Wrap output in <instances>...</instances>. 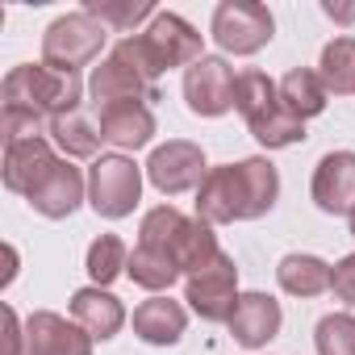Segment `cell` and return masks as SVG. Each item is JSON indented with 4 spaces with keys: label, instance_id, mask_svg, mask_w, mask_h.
Wrapping results in <instances>:
<instances>
[{
    "label": "cell",
    "instance_id": "6da1fadb",
    "mask_svg": "<svg viewBox=\"0 0 355 355\" xmlns=\"http://www.w3.org/2000/svg\"><path fill=\"white\" fill-rule=\"evenodd\" d=\"M280 197V175L268 159H243L226 167H209L205 184L197 189V218L205 226H230L272 214Z\"/></svg>",
    "mask_w": 355,
    "mask_h": 355
},
{
    "label": "cell",
    "instance_id": "7a4b0ae2",
    "mask_svg": "<svg viewBox=\"0 0 355 355\" xmlns=\"http://www.w3.org/2000/svg\"><path fill=\"white\" fill-rule=\"evenodd\" d=\"M234 109L243 113V121H247V130L255 134V142H263L268 150L305 142V121L284 109L280 84H272V80H268L263 71H255V67L239 71V80H234Z\"/></svg>",
    "mask_w": 355,
    "mask_h": 355
},
{
    "label": "cell",
    "instance_id": "3957f363",
    "mask_svg": "<svg viewBox=\"0 0 355 355\" xmlns=\"http://www.w3.org/2000/svg\"><path fill=\"white\" fill-rule=\"evenodd\" d=\"M125 46H130V55H134V63L142 67V76L155 84L163 71H171V67H193L197 59H205V38L180 17V13H155V21H150V30L146 34H130V38H121Z\"/></svg>",
    "mask_w": 355,
    "mask_h": 355
},
{
    "label": "cell",
    "instance_id": "277c9868",
    "mask_svg": "<svg viewBox=\"0 0 355 355\" xmlns=\"http://www.w3.org/2000/svg\"><path fill=\"white\" fill-rule=\"evenodd\" d=\"M138 243L142 247H155L163 255H171L180 263V272H197L205 268L222 247H218V234L214 226H205L201 218H184L175 205H159L142 218V230H138Z\"/></svg>",
    "mask_w": 355,
    "mask_h": 355
},
{
    "label": "cell",
    "instance_id": "5b68a950",
    "mask_svg": "<svg viewBox=\"0 0 355 355\" xmlns=\"http://www.w3.org/2000/svg\"><path fill=\"white\" fill-rule=\"evenodd\" d=\"M80 96H84L80 76L59 71L51 63H21L5 76V105L30 109L38 117H51V121L63 113H76Z\"/></svg>",
    "mask_w": 355,
    "mask_h": 355
},
{
    "label": "cell",
    "instance_id": "8992f818",
    "mask_svg": "<svg viewBox=\"0 0 355 355\" xmlns=\"http://www.w3.org/2000/svg\"><path fill=\"white\" fill-rule=\"evenodd\" d=\"M105 38H109V30H105L92 13H84V9H80V13H63V17H55V21L46 26V34H42V63L80 76V67H88V63L101 55Z\"/></svg>",
    "mask_w": 355,
    "mask_h": 355
},
{
    "label": "cell",
    "instance_id": "52a82bcc",
    "mask_svg": "<svg viewBox=\"0 0 355 355\" xmlns=\"http://www.w3.org/2000/svg\"><path fill=\"white\" fill-rule=\"evenodd\" d=\"M142 197V171L134 159L125 155H101L92 167H88V205L117 222V218H130L134 205Z\"/></svg>",
    "mask_w": 355,
    "mask_h": 355
},
{
    "label": "cell",
    "instance_id": "ba28073f",
    "mask_svg": "<svg viewBox=\"0 0 355 355\" xmlns=\"http://www.w3.org/2000/svg\"><path fill=\"white\" fill-rule=\"evenodd\" d=\"M184 301L205 322H230L239 305V268L226 251H218L205 268L184 276Z\"/></svg>",
    "mask_w": 355,
    "mask_h": 355
},
{
    "label": "cell",
    "instance_id": "9c48e42d",
    "mask_svg": "<svg viewBox=\"0 0 355 355\" xmlns=\"http://www.w3.org/2000/svg\"><path fill=\"white\" fill-rule=\"evenodd\" d=\"M276 21L268 13V5H255V0H226V5L214 9V42L226 55H255L272 42Z\"/></svg>",
    "mask_w": 355,
    "mask_h": 355
},
{
    "label": "cell",
    "instance_id": "30bf717a",
    "mask_svg": "<svg viewBox=\"0 0 355 355\" xmlns=\"http://www.w3.org/2000/svg\"><path fill=\"white\" fill-rule=\"evenodd\" d=\"M88 96L96 109H109V105H125V101H159V88L142 76V67L134 63V55L125 51V42H117L109 51V59L92 71L88 80Z\"/></svg>",
    "mask_w": 355,
    "mask_h": 355
},
{
    "label": "cell",
    "instance_id": "8fae6325",
    "mask_svg": "<svg viewBox=\"0 0 355 355\" xmlns=\"http://www.w3.org/2000/svg\"><path fill=\"white\" fill-rule=\"evenodd\" d=\"M146 175H150V184H155L163 197H180V193L205 184L209 167H205V155H201L197 142L171 138V142H163V146L150 150V159H146Z\"/></svg>",
    "mask_w": 355,
    "mask_h": 355
},
{
    "label": "cell",
    "instance_id": "7c38bea8",
    "mask_svg": "<svg viewBox=\"0 0 355 355\" xmlns=\"http://www.w3.org/2000/svg\"><path fill=\"white\" fill-rule=\"evenodd\" d=\"M234 67L218 55H205L197 59L189 71H184V101L197 117H222L234 109Z\"/></svg>",
    "mask_w": 355,
    "mask_h": 355
},
{
    "label": "cell",
    "instance_id": "4fadbf2b",
    "mask_svg": "<svg viewBox=\"0 0 355 355\" xmlns=\"http://www.w3.org/2000/svg\"><path fill=\"white\" fill-rule=\"evenodd\" d=\"M313 205L330 218L355 209V150H330L313 167Z\"/></svg>",
    "mask_w": 355,
    "mask_h": 355
},
{
    "label": "cell",
    "instance_id": "5bb4252c",
    "mask_svg": "<svg viewBox=\"0 0 355 355\" xmlns=\"http://www.w3.org/2000/svg\"><path fill=\"white\" fill-rule=\"evenodd\" d=\"M26 347L30 355H92V334L63 313L38 309L26 318Z\"/></svg>",
    "mask_w": 355,
    "mask_h": 355
},
{
    "label": "cell",
    "instance_id": "9a60e30c",
    "mask_svg": "<svg viewBox=\"0 0 355 355\" xmlns=\"http://www.w3.org/2000/svg\"><path fill=\"white\" fill-rule=\"evenodd\" d=\"M55 150L46 138H21V142H5V189L9 193H21L30 197L38 184H42V175L55 167Z\"/></svg>",
    "mask_w": 355,
    "mask_h": 355
},
{
    "label": "cell",
    "instance_id": "2e32d148",
    "mask_svg": "<svg viewBox=\"0 0 355 355\" xmlns=\"http://www.w3.org/2000/svg\"><path fill=\"white\" fill-rule=\"evenodd\" d=\"M42 218H71L76 209H80V201H84V175H80V167H71L67 159H59L46 175H42V184L26 197Z\"/></svg>",
    "mask_w": 355,
    "mask_h": 355
},
{
    "label": "cell",
    "instance_id": "e0dca14e",
    "mask_svg": "<svg viewBox=\"0 0 355 355\" xmlns=\"http://www.w3.org/2000/svg\"><path fill=\"white\" fill-rule=\"evenodd\" d=\"M280 301L268 297V293H243L239 305H234V318H230V334L243 343V347H268L276 334H280Z\"/></svg>",
    "mask_w": 355,
    "mask_h": 355
},
{
    "label": "cell",
    "instance_id": "ac0fdd59",
    "mask_svg": "<svg viewBox=\"0 0 355 355\" xmlns=\"http://www.w3.org/2000/svg\"><path fill=\"white\" fill-rule=\"evenodd\" d=\"M189 326V309L171 297H150L134 309V334L150 347H175L184 338Z\"/></svg>",
    "mask_w": 355,
    "mask_h": 355
},
{
    "label": "cell",
    "instance_id": "d6986e66",
    "mask_svg": "<svg viewBox=\"0 0 355 355\" xmlns=\"http://www.w3.org/2000/svg\"><path fill=\"white\" fill-rule=\"evenodd\" d=\"M101 138L121 150H138L155 138V113L142 101L109 105V109H101Z\"/></svg>",
    "mask_w": 355,
    "mask_h": 355
},
{
    "label": "cell",
    "instance_id": "ffe728a7",
    "mask_svg": "<svg viewBox=\"0 0 355 355\" xmlns=\"http://www.w3.org/2000/svg\"><path fill=\"white\" fill-rule=\"evenodd\" d=\"M71 318L92 334V338H113L121 326H125V309H121V301L109 293V288H101V284H92V288H76L71 293Z\"/></svg>",
    "mask_w": 355,
    "mask_h": 355
},
{
    "label": "cell",
    "instance_id": "44dd1931",
    "mask_svg": "<svg viewBox=\"0 0 355 355\" xmlns=\"http://www.w3.org/2000/svg\"><path fill=\"white\" fill-rule=\"evenodd\" d=\"M330 263L318 255H284L276 268V280L288 297H322L330 288Z\"/></svg>",
    "mask_w": 355,
    "mask_h": 355
},
{
    "label": "cell",
    "instance_id": "7402d4cb",
    "mask_svg": "<svg viewBox=\"0 0 355 355\" xmlns=\"http://www.w3.org/2000/svg\"><path fill=\"white\" fill-rule=\"evenodd\" d=\"M326 84H322V76L318 71H309V67H293L284 80H280V101H284V109L293 113V117H301V121H309V117H318L322 109H326Z\"/></svg>",
    "mask_w": 355,
    "mask_h": 355
},
{
    "label": "cell",
    "instance_id": "603a6c76",
    "mask_svg": "<svg viewBox=\"0 0 355 355\" xmlns=\"http://www.w3.org/2000/svg\"><path fill=\"white\" fill-rule=\"evenodd\" d=\"M125 276H130L138 288H146V293H163V288H171L175 280H180L184 272H180V263H175L171 255H163V251L138 243V247L130 251V268H125Z\"/></svg>",
    "mask_w": 355,
    "mask_h": 355
},
{
    "label": "cell",
    "instance_id": "cb8c5ba5",
    "mask_svg": "<svg viewBox=\"0 0 355 355\" xmlns=\"http://www.w3.org/2000/svg\"><path fill=\"white\" fill-rule=\"evenodd\" d=\"M46 134L55 138V146H59L67 159H88V155H96V146L105 142V138H101V125H92L84 113H63V117H55V121L46 125Z\"/></svg>",
    "mask_w": 355,
    "mask_h": 355
},
{
    "label": "cell",
    "instance_id": "d4e9b609",
    "mask_svg": "<svg viewBox=\"0 0 355 355\" xmlns=\"http://www.w3.org/2000/svg\"><path fill=\"white\" fill-rule=\"evenodd\" d=\"M318 76H322L326 92L351 96V92H355V38H334V42H326V46H322Z\"/></svg>",
    "mask_w": 355,
    "mask_h": 355
},
{
    "label": "cell",
    "instance_id": "484cf974",
    "mask_svg": "<svg viewBox=\"0 0 355 355\" xmlns=\"http://www.w3.org/2000/svg\"><path fill=\"white\" fill-rule=\"evenodd\" d=\"M130 268V247L117 239V234H101L92 247H88V276H92V284H113L121 272Z\"/></svg>",
    "mask_w": 355,
    "mask_h": 355
},
{
    "label": "cell",
    "instance_id": "4316f807",
    "mask_svg": "<svg viewBox=\"0 0 355 355\" xmlns=\"http://www.w3.org/2000/svg\"><path fill=\"white\" fill-rule=\"evenodd\" d=\"M84 13H92L105 30L113 26V30H134L138 21H155V5L150 0H125V5H117V0H88L84 5Z\"/></svg>",
    "mask_w": 355,
    "mask_h": 355
},
{
    "label": "cell",
    "instance_id": "83f0119b",
    "mask_svg": "<svg viewBox=\"0 0 355 355\" xmlns=\"http://www.w3.org/2000/svg\"><path fill=\"white\" fill-rule=\"evenodd\" d=\"M318 355H355V318L351 313H326L313 330Z\"/></svg>",
    "mask_w": 355,
    "mask_h": 355
},
{
    "label": "cell",
    "instance_id": "f1b7e54d",
    "mask_svg": "<svg viewBox=\"0 0 355 355\" xmlns=\"http://www.w3.org/2000/svg\"><path fill=\"white\" fill-rule=\"evenodd\" d=\"M330 288H334L338 301L355 305V255H343V259L334 263V272H330Z\"/></svg>",
    "mask_w": 355,
    "mask_h": 355
},
{
    "label": "cell",
    "instance_id": "f546056e",
    "mask_svg": "<svg viewBox=\"0 0 355 355\" xmlns=\"http://www.w3.org/2000/svg\"><path fill=\"white\" fill-rule=\"evenodd\" d=\"M5 355H30V347H26V326H21V318H17L13 305H5Z\"/></svg>",
    "mask_w": 355,
    "mask_h": 355
},
{
    "label": "cell",
    "instance_id": "4dcf8cb0",
    "mask_svg": "<svg viewBox=\"0 0 355 355\" xmlns=\"http://www.w3.org/2000/svg\"><path fill=\"white\" fill-rule=\"evenodd\" d=\"M322 13L334 21H355V5H322Z\"/></svg>",
    "mask_w": 355,
    "mask_h": 355
},
{
    "label": "cell",
    "instance_id": "1f68e13d",
    "mask_svg": "<svg viewBox=\"0 0 355 355\" xmlns=\"http://www.w3.org/2000/svg\"><path fill=\"white\" fill-rule=\"evenodd\" d=\"M5 255H9V268H5V284H13V276H17V251H13V247H5Z\"/></svg>",
    "mask_w": 355,
    "mask_h": 355
},
{
    "label": "cell",
    "instance_id": "d6a6232c",
    "mask_svg": "<svg viewBox=\"0 0 355 355\" xmlns=\"http://www.w3.org/2000/svg\"><path fill=\"white\" fill-rule=\"evenodd\" d=\"M351 239H355V209H351Z\"/></svg>",
    "mask_w": 355,
    "mask_h": 355
}]
</instances>
